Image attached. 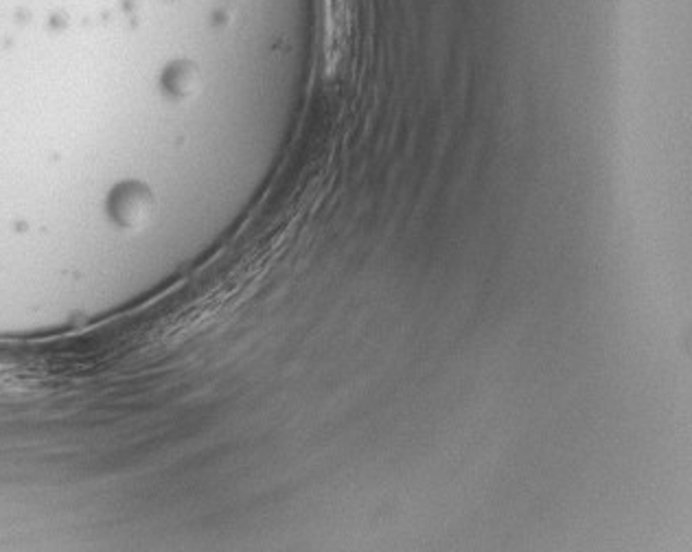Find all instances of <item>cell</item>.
Masks as SVG:
<instances>
[{
  "instance_id": "7a4b0ae2",
  "label": "cell",
  "mask_w": 692,
  "mask_h": 552,
  "mask_svg": "<svg viewBox=\"0 0 692 552\" xmlns=\"http://www.w3.org/2000/svg\"><path fill=\"white\" fill-rule=\"evenodd\" d=\"M191 86H193L191 71H182V69H180V71H171L169 77H167V88L174 91V93H178V95L191 91Z\"/></svg>"
},
{
  "instance_id": "6da1fadb",
  "label": "cell",
  "mask_w": 692,
  "mask_h": 552,
  "mask_svg": "<svg viewBox=\"0 0 692 552\" xmlns=\"http://www.w3.org/2000/svg\"><path fill=\"white\" fill-rule=\"evenodd\" d=\"M154 213L152 193L136 182L121 184L110 197V215L123 228L143 226Z\"/></svg>"
}]
</instances>
